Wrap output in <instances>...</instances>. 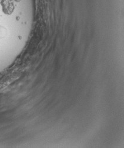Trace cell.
<instances>
[{
    "mask_svg": "<svg viewBox=\"0 0 124 148\" xmlns=\"http://www.w3.org/2000/svg\"><path fill=\"white\" fill-rule=\"evenodd\" d=\"M1 6L4 14L10 15L14 10V5L12 0H1Z\"/></svg>",
    "mask_w": 124,
    "mask_h": 148,
    "instance_id": "cell-1",
    "label": "cell"
},
{
    "mask_svg": "<svg viewBox=\"0 0 124 148\" xmlns=\"http://www.w3.org/2000/svg\"><path fill=\"white\" fill-rule=\"evenodd\" d=\"M7 34V30L3 27L0 26V38H4Z\"/></svg>",
    "mask_w": 124,
    "mask_h": 148,
    "instance_id": "cell-2",
    "label": "cell"
}]
</instances>
